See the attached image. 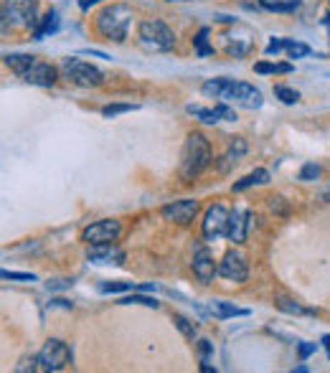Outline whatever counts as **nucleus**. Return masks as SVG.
I'll return each mask as SVG.
<instances>
[{
  "instance_id": "nucleus-20",
  "label": "nucleus",
  "mask_w": 330,
  "mask_h": 373,
  "mask_svg": "<svg viewBox=\"0 0 330 373\" xmlns=\"http://www.w3.org/2000/svg\"><path fill=\"white\" fill-rule=\"evenodd\" d=\"M267 181H269V173H267L264 168H259V171H254V173H249V176L241 178V181H236L234 190L239 193V190H247V188H252V185H262V183H267Z\"/></svg>"
},
{
  "instance_id": "nucleus-40",
  "label": "nucleus",
  "mask_w": 330,
  "mask_h": 373,
  "mask_svg": "<svg viewBox=\"0 0 330 373\" xmlns=\"http://www.w3.org/2000/svg\"><path fill=\"white\" fill-rule=\"evenodd\" d=\"M97 3H102V0H82V3H79V8H82V11H89V8L97 6Z\"/></svg>"
},
{
  "instance_id": "nucleus-32",
  "label": "nucleus",
  "mask_w": 330,
  "mask_h": 373,
  "mask_svg": "<svg viewBox=\"0 0 330 373\" xmlns=\"http://www.w3.org/2000/svg\"><path fill=\"white\" fill-rule=\"evenodd\" d=\"M0 277L13 279V282H33V279H36L31 272H11V269H3V272H0Z\"/></svg>"
},
{
  "instance_id": "nucleus-26",
  "label": "nucleus",
  "mask_w": 330,
  "mask_h": 373,
  "mask_svg": "<svg viewBox=\"0 0 330 373\" xmlns=\"http://www.w3.org/2000/svg\"><path fill=\"white\" fill-rule=\"evenodd\" d=\"M117 305H145V307H152V310H158L160 302L155 298H145V295H130V298H122Z\"/></svg>"
},
{
  "instance_id": "nucleus-4",
  "label": "nucleus",
  "mask_w": 330,
  "mask_h": 373,
  "mask_svg": "<svg viewBox=\"0 0 330 373\" xmlns=\"http://www.w3.org/2000/svg\"><path fill=\"white\" fill-rule=\"evenodd\" d=\"M140 44L150 51H171L176 46V33L158 18H147L138 28Z\"/></svg>"
},
{
  "instance_id": "nucleus-39",
  "label": "nucleus",
  "mask_w": 330,
  "mask_h": 373,
  "mask_svg": "<svg viewBox=\"0 0 330 373\" xmlns=\"http://www.w3.org/2000/svg\"><path fill=\"white\" fill-rule=\"evenodd\" d=\"M61 287H69V282L66 279H54V282H49V290H61Z\"/></svg>"
},
{
  "instance_id": "nucleus-10",
  "label": "nucleus",
  "mask_w": 330,
  "mask_h": 373,
  "mask_svg": "<svg viewBox=\"0 0 330 373\" xmlns=\"http://www.w3.org/2000/svg\"><path fill=\"white\" fill-rule=\"evenodd\" d=\"M219 274L226 279H231V282H247L249 277V264H247V257L241 252H236V249H231V252L224 254L221 264H219Z\"/></svg>"
},
{
  "instance_id": "nucleus-28",
  "label": "nucleus",
  "mask_w": 330,
  "mask_h": 373,
  "mask_svg": "<svg viewBox=\"0 0 330 373\" xmlns=\"http://www.w3.org/2000/svg\"><path fill=\"white\" fill-rule=\"evenodd\" d=\"M140 290V285H133V282H102L99 292H133Z\"/></svg>"
},
{
  "instance_id": "nucleus-8",
  "label": "nucleus",
  "mask_w": 330,
  "mask_h": 373,
  "mask_svg": "<svg viewBox=\"0 0 330 373\" xmlns=\"http://www.w3.org/2000/svg\"><path fill=\"white\" fill-rule=\"evenodd\" d=\"M122 236V224L117 219H102V221L92 224L82 231V241L87 247L92 244H109V241H117Z\"/></svg>"
},
{
  "instance_id": "nucleus-9",
  "label": "nucleus",
  "mask_w": 330,
  "mask_h": 373,
  "mask_svg": "<svg viewBox=\"0 0 330 373\" xmlns=\"http://www.w3.org/2000/svg\"><path fill=\"white\" fill-rule=\"evenodd\" d=\"M228 211L224 209L221 203H216L206 211L203 216V236L209 241H216L219 236H226V228H228Z\"/></svg>"
},
{
  "instance_id": "nucleus-44",
  "label": "nucleus",
  "mask_w": 330,
  "mask_h": 373,
  "mask_svg": "<svg viewBox=\"0 0 330 373\" xmlns=\"http://www.w3.org/2000/svg\"><path fill=\"white\" fill-rule=\"evenodd\" d=\"M328 355H330V350H328Z\"/></svg>"
},
{
  "instance_id": "nucleus-16",
  "label": "nucleus",
  "mask_w": 330,
  "mask_h": 373,
  "mask_svg": "<svg viewBox=\"0 0 330 373\" xmlns=\"http://www.w3.org/2000/svg\"><path fill=\"white\" fill-rule=\"evenodd\" d=\"M216 272H219V267L214 264V254L206 247H201L196 252V257H193V274L201 279L203 285H211Z\"/></svg>"
},
{
  "instance_id": "nucleus-43",
  "label": "nucleus",
  "mask_w": 330,
  "mask_h": 373,
  "mask_svg": "<svg viewBox=\"0 0 330 373\" xmlns=\"http://www.w3.org/2000/svg\"><path fill=\"white\" fill-rule=\"evenodd\" d=\"M325 25H328V31H330V16H325V20H323Z\"/></svg>"
},
{
  "instance_id": "nucleus-5",
  "label": "nucleus",
  "mask_w": 330,
  "mask_h": 373,
  "mask_svg": "<svg viewBox=\"0 0 330 373\" xmlns=\"http://www.w3.org/2000/svg\"><path fill=\"white\" fill-rule=\"evenodd\" d=\"M38 0H6L3 3V25H23L36 28L38 25Z\"/></svg>"
},
{
  "instance_id": "nucleus-29",
  "label": "nucleus",
  "mask_w": 330,
  "mask_h": 373,
  "mask_svg": "<svg viewBox=\"0 0 330 373\" xmlns=\"http://www.w3.org/2000/svg\"><path fill=\"white\" fill-rule=\"evenodd\" d=\"M135 109H140V104H107V107H102V114L104 117H117V114L135 112Z\"/></svg>"
},
{
  "instance_id": "nucleus-19",
  "label": "nucleus",
  "mask_w": 330,
  "mask_h": 373,
  "mask_svg": "<svg viewBox=\"0 0 330 373\" xmlns=\"http://www.w3.org/2000/svg\"><path fill=\"white\" fill-rule=\"evenodd\" d=\"M211 312H214L216 317H221V320H226V317H247L249 315V310L236 307V305H231V302H224V300H214V302H211Z\"/></svg>"
},
{
  "instance_id": "nucleus-37",
  "label": "nucleus",
  "mask_w": 330,
  "mask_h": 373,
  "mask_svg": "<svg viewBox=\"0 0 330 373\" xmlns=\"http://www.w3.org/2000/svg\"><path fill=\"white\" fill-rule=\"evenodd\" d=\"M269 206H272V211H277V214H287V203H285V198H269Z\"/></svg>"
},
{
  "instance_id": "nucleus-27",
  "label": "nucleus",
  "mask_w": 330,
  "mask_h": 373,
  "mask_svg": "<svg viewBox=\"0 0 330 373\" xmlns=\"http://www.w3.org/2000/svg\"><path fill=\"white\" fill-rule=\"evenodd\" d=\"M274 97H277V99H282L285 104H295V102L300 99L298 92H295V89H290V87H285V84H277V87H274Z\"/></svg>"
},
{
  "instance_id": "nucleus-22",
  "label": "nucleus",
  "mask_w": 330,
  "mask_h": 373,
  "mask_svg": "<svg viewBox=\"0 0 330 373\" xmlns=\"http://www.w3.org/2000/svg\"><path fill=\"white\" fill-rule=\"evenodd\" d=\"M254 71H257V74H290L292 63H267V61H262V63L254 66Z\"/></svg>"
},
{
  "instance_id": "nucleus-18",
  "label": "nucleus",
  "mask_w": 330,
  "mask_h": 373,
  "mask_svg": "<svg viewBox=\"0 0 330 373\" xmlns=\"http://www.w3.org/2000/svg\"><path fill=\"white\" fill-rule=\"evenodd\" d=\"M59 25H61V18H59V13L56 11H49L41 18V23L33 28V36H36V41H41V38H46L49 33H56L59 31Z\"/></svg>"
},
{
  "instance_id": "nucleus-7",
  "label": "nucleus",
  "mask_w": 330,
  "mask_h": 373,
  "mask_svg": "<svg viewBox=\"0 0 330 373\" xmlns=\"http://www.w3.org/2000/svg\"><path fill=\"white\" fill-rule=\"evenodd\" d=\"M38 361H41V371H63L69 368L74 355H71V348L59 338H51V341L44 343V348L38 353Z\"/></svg>"
},
{
  "instance_id": "nucleus-17",
  "label": "nucleus",
  "mask_w": 330,
  "mask_h": 373,
  "mask_svg": "<svg viewBox=\"0 0 330 373\" xmlns=\"http://www.w3.org/2000/svg\"><path fill=\"white\" fill-rule=\"evenodd\" d=\"M36 61H38V59L31 56V54H6V66L11 71H16L18 76H23Z\"/></svg>"
},
{
  "instance_id": "nucleus-33",
  "label": "nucleus",
  "mask_w": 330,
  "mask_h": 373,
  "mask_svg": "<svg viewBox=\"0 0 330 373\" xmlns=\"http://www.w3.org/2000/svg\"><path fill=\"white\" fill-rule=\"evenodd\" d=\"M244 152H247V142H244L241 137H236V140H234V145H231V150H228V158H226V160H231V163H234V160L241 158Z\"/></svg>"
},
{
  "instance_id": "nucleus-1",
  "label": "nucleus",
  "mask_w": 330,
  "mask_h": 373,
  "mask_svg": "<svg viewBox=\"0 0 330 373\" xmlns=\"http://www.w3.org/2000/svg\"><path fill=\"white\" fill-rule=\"evenodd\" d=\"M201 92L206 97H214V99L221 102H234L247 109L262 107V92L257 87L247 82H234V79H209L203 84Z\"/></svg>"
},
{
  "instance_id": "nucleus-31",
  "label": "nucleus",
  "mask_w": 330,
  "mask_h": 373,
  "mask_svg": "<svg viewBox=\"0 0 330 373\" xmlns=\"http://www.w3.org/2000/svg\"><path fill=\"white\" fill-rule=\"evenodd\" d=\"M173 323H176V328L181 330L183 336H188V338L196 336V325L190 323V320H185L183 315H173Z\"/></svg>"
},
{
  "instance_id": "nucleus-38",
  "label": "nucleus",
  "mask_w": 330,
  "mask_h": 373,
  "mask_svg": "<svg viewBox=\"0 0 330 373\" xmlns=\"http://www.w3.org/2000/svg\"><path fill=\"white\" fill-rule=\"evenodd\" d=\"M282 49H285V41H282V38H279V41H269V46H267V54H269V56H272V54L277 56Z\"/></svg>"
},
{
  "instance_id": "nucleus-6",
  "label": "nucleus",
  "mask_w": 330,
  "mask_h": 373,
  "mask_svg": "<svg viewBox=\"0 0 330 373\" xmlns=\"http://www.w3.org/2000/svg\"><path fill=\"white\" fill-rule=\"evenodd\" d=\"M61 71L76 87H99V84H104V74L92 63L82 61V59H63Z\"/></svg>"
},
{
  "instance_id": "nucleus-36",
  "label": "nucleus",
  "mask_w": 330,
  "mask_h": 373,
  "mask_svg": "<svg viewBox=\"0 0 330 373\" xmlns=\"http://www.w3.org/2000/svg\"><path fill=\"white\" fill-rule=\"evenodd\" d=\"M315 353V343H300V358H310V355Z\"/></svg>"
},
{
  "instance_id": "nucleus-24",
  "label": "nucleus",
  "mask_w": 330,
  "mask_h": 373,
  "mask_svg": "<svg viewBox=\"0 0 330 373\" xmlns=\"http://www.w3.org/2000/svg\"><path fill=\"white\" fill-rule=\"evenodd\" d=\"M285 41V49L290 54V59H302L310 54V46L307 44H300V41H292V38H282Z\"/></svg>"
},
{
  "instance_id": "nucleus-30",
  "label": "nucleus",
  "mask_w": 330,
  "mask_h": 373,
  "mask_svg": "<svg viewBox=\"0 0 330 373\" xmlns=\"http://www.w3.org/2000/svg\"><path fill=\"white\" fill-rule=\"evenodd\" d=\"M28 371H41V361H38V355L20 358V361L16 363V373H28Z\"/></svg>"
},
{
  "instance_id": "nucleus-21",
  "label": "nucleus",
  "mask_w": 330,
  "mask_h": 373,
  "mask_svg": "<svg viewBox=\"0 0 330 373\" xmlns=\"http://www.w3.org/2000/svg\"><path fill=\"white\" fill-rule=\"evenodd\" d=\"M302 0H259V6L267 8V11H274V13H292L298 11Z\"/></svg>"
},
{
  "instance_id": "nucleus-35",
  "label": "nucleus",
  "mask_w": 330,
  "mask_h": 373,
  "mask_svg": "<svg viewBox=\"0 0 330 373\" xmlns=\"http://www.w3.org/2000/svg\"><path fill=\"white\" fill-rule=\"evenodd\" d=\"M198 350H201V361L209 363L211 353H214V346H211V341H198Z\"/></svg>"
},
{
  "instance_id": "nucleus-25",
  "label": "nucleus",
  "mask_w": 330,
  "mask_h": 373,
  "mask_svg": "<svg viewBox=\"0 0 330 373\" xmlns=\"http://www.w3.org/2000/svg\"><path fill=\"white\" fill-rule=\"evenodd\" d=\"M277 307L279 310L290 312V315H307V312H310V310H305L300 302H295V300H290V298H277Z\"/></svg>"
},
{
  "instance_id": "nucleus-42",
  "label": "nucleus",
  "mask_w": 330,
  "mask_h": 373,
  "mask_svg": "<svg viewBox=\"0 0 330 373\" xmlns=\"http://www.w3.org/2000/svg\"><path fill=\"white\" fill-rule=\"evenodd\" d=\"M323 201H325V203H330V190H328V193H323Z\"/></svg>"
},
{
  "instance_id": "nucleus-15",
  "label": "nucleus",
  "mask_w": 330,
  "mask_h": 373,
  "mask_svg": "<svg viewBox=\"0 0 330 373\" xmlns=\"http://www.w3.org/2000/svg\"><path fill=\"white\" fill-rule=\"evenodd\" d=\"M249 214L247 209H234L228 216V228H226V239L234 241V244H244L247 241V228H249Z\"/></svg>"
},
{
  "instance_id": "nucleus-2",
  "label": "nucleus",
  "mask_w": 330,
  "mask_h": 373,
  "mask_svg": "<svg viewBox=\"0 0 330 373\" xmlns=\"http://www.w3.org/2000/svg\"><path fill=\"white\" fill-rule=\"evenodd\" d=\"M211 165V145L201 133H190L185 137L183 155H181V181L190 183Z\"/></svg>"
},
{
  "instance_id": "nucleus-34",
  "label": "nucleus",
  "mask_w": 330,
  "mask_h": 373,
  "mask_svg": "<svg viewBox=\"0 0 330 373\" xmlns=\"http://www.w3.org/2000/svg\"><path fill=\"white\" fill-rule=\"evenodd\" d=\"M317 176H320V168H317L315 163H307L302 171H300V181H315Z\"/></svg>"
},
{
  "instance_id": "nucleus-3",
  "label": "nucleus",
  "mask_w": 330,
  "mask_h": 373,
  "mask_svg": "<svg viewBox=\"0 0 330 373\" xmlns=\"http://www.w3.org/2000/svg\"><path fill=\"white\" fill-rule=\"evenodd\" d=\"M130 23H133V11L122 6V3H112V6L102 8L97 13V31H99V36H104L107 41H114V44L125 41Z\"/></svg>"
},
{
  "instance_id": "nucleus-11",
  "label": "nucleus",
  "mask_w": 330,
  "mask_h": 373,
  "mask_svg": "<svg viewBox=\"0 0 330 373\" xmlns=\"http://www.w3.org/2000/svg\"><path fill=\"white\" fill-rule=\"evenodd\" d=\"M196 211H198V201H193V198H183V201H173V203H168V206H163L165 219L181 224V226H188V224L193 221Z\"/></svg>"
},
{
  "instance_id": "nucleus-13",
  "label": "nucleus",
  "mask_w": 330,
  "mask_h": 373,
  "mask_svg": "<svg viewBox=\"0 0 330 373\" xmlns=\"http://www.w3.org/2000/svg\"><path fill=\"white\" fill-rule=\"evenodd\" d=\"M185 112L193 114V117H198L201 122H206V125H216V122H234L236 120V112L231 107H226V104H219V107L209 109V107H198V104H188L185 107Z\"/></svg>"
},
{
  "instance_id": "nucleus-14",
  "label": "nucleus",
  "mask_w": 330,
  "mask_h": 373,
  "mask_svg": "<svg viewBox=\"0 0 330 373\" xmlns=\"http://www.w3.org/2000/svg\"><path fill=\"white\" fill-rule=\"evenodd\" d=\"M23 82L33 84V87H54L59 82V71L56 66H51L46 61H36L31 69L23 74Z\"/></svg>"
},
{
  "instance_id": "nucleus-12",
  "label": "nucleus",
  "mask_w": 330,
  "mask_h": 373,
  "mask_svg": "<svg viewBox=\"0 0 330 373\" xmlns=\"http://www.w3.org/2000/svg\"><path fill=\"white\" fill-rule=\"evenodd\" d=\"M87 259L94 262V264H122L125 252L114 241H109V244H92L87 249Z\"/></svg>"
},
{
  "instance_id": "nucleus-41",
  "label": "nucleus",
  "mask_w": 330,
  "mask_h": 373,
  "mask_svg": "<svg viewBox=\"0 0 330 373\" xmlns=\"http://www.w3.org/2000/svg\"><path fill=\"white\" fill-rule=\"evenodd\" d=\"M320 343H323L325 348H328V350H330V336H323V341H320Z\"/></svg>"
},
{
  "instance_id": "nucleus-23",
  "label": "nucleus",
  "mask_w": 330,
  "mask_h": 373,
  "mask_svg": "<svg viewBox=\"0 0 330 373\" xmlns=\"http://www.w3.org/2000/svg\"><path fill=\"white\" fill-rule=\"evenodd\" d=\"M193 44H196L198 56H211V54H214V46H209V28H201L198 36L193 38Z\"/></svg>"
}]
</instances>
